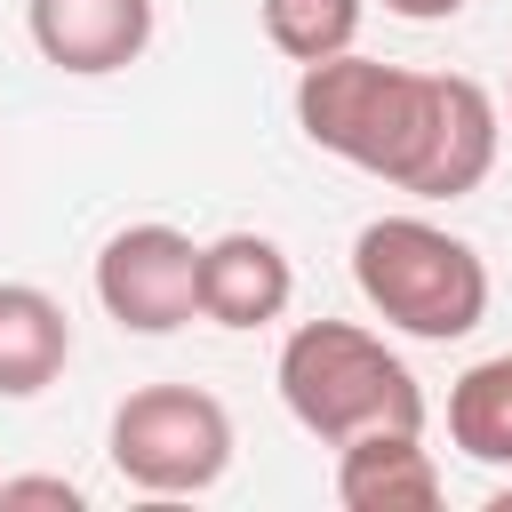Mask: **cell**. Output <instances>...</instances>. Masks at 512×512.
Masks as SVG:
<instances>
[{
    "instance_id": "obj_7",
    "label": "cell",
    "mask_w": 512,
    "mask_h": 512,
    "mask_svg": "<svg viewBox=\"0 0 512 512\" xmlns=\"http://www.w3.org/2000/svg\"><path fill=\"white\" fill-rule=\"evenodd\" d=\"M152 24H160L152 0H24V32H32L40 64H56L72 80L128 72L152 48Z\"/></svg>"
},
{
    "instance_id": "obj_15",
    "label": "cell",
    "mask_w": 512,
    "mask_h": 512,
    "mask_svg": "<svg viewBox=\"0 0 512 512\" xmlns=\"http://www.w3.org/2000/svg\"><path fill=\"white\" fill-rule=\"evenodd\" d=\"M488 512H512V488H496V496H488Z\"/></svg>"
},
{
    "instance_id": "obj_2",
    "label": "cell",
    "mask_w": 512,
    "mask_h": 512,
    "mask_svg": "<svg viewBox=\"0 0 512 512\" xmlns=\"http://www.w3.org/2000/svg\"><path fill=\"white\" fill-rule=\"evenodd\" d=\"M296 128L312 152H328L360 176H384L400 192V176L416 168L424 128H432V72H408V64H384L360 48L296 64Z\"/></svg>"
},
{
    "instance_id": "obj_3",
    "label": "cell",
    "mask_w": 512,
    "mask_h": 512,
    "mask_svg": "<svg viewBox=\"0 0 512 512\" xmlns=\"http://www.w3.org/2000/svg\"><path fill=\"white\" fill-rule=\"evenodd\" d=\"M352 280L368 312L400 336L456 344L488 320V264L472 240H456L432 216H376L352 240Z\"/></svg>"
},
{
    "instance_id": "obj_14",
    "label": "cell",
    "mask_w": 512,
    "mask_h": 512,
    "mask_svg": "<svg viewBox=\"0 0 512 512\" xmlns=\"http://www.w3.org/2000/svg\"><path fill=\"white\" fill-rule=\"evenodd\" d=\"M384 8H392V16H408V24H448L464 0H384Z\"/></svg>"
},
{
    "instance_id": "obj_5",
    "label": "cell",
    "mask_w": 512,
    "mask_h": 512,
    "mask_svg": "<svg viewBox=\"0 0 512 512\" xmlns=\"http://www.w3.org/2000/svg\"><path fill=\"white\" fill-rule=\"evenodd\" d=\"M96 304L128 336H168L200 320V240L176 224H120L96 248Z\"/></svg>"
},
{
    "instance_id": "obj_16",
    "label": "cell",
    "mask_w": 512,
    "mask_h": 512,
    "mask_svg": "<svg viewBox=\"0 0 512 512\" xmlns=\"http://www.w3.org/2000/svg\"><path fill=\"white\" fill-rule=\"evenodd\" d=\"M504 112H512V88H504Z\"/></svg>"
},
{
    "instance_id": "obj_13",
    "label": "cell",
    "mask_w": 512,
    "mask_h": 512,
    "mask_svg": "<svg viewBox=\"0 0 512 512\" xmlns=\"http://www.w3.org/2000/svg\"><path fill=\"white\" fill-rule=\"evenodd\" d=\"M0 504H64V512H80L88 496L64 472H24V480H0Z\"/></svg>"
},
{
    "instance_id": "obj_4",
    "label": "cell",
    "mask_w": 512,
    "mask_h": 512,
    "mask_svg": "<svg viewBox=\"0 0 512 512\" xmlns=\"http://www.w3.org/2000/svg\"><path fill=\"white\" fill-rule=\"evenodd\" d=\"M112 472L144 496H200L232 464V408L200 384H136L112 408Z\"/></svg>"
},
{
    "instance_id": "obj_8",
    "label": "cell",
    "mask_w": 512,
    "mask_h": 512,
    "mask_svg": "<svg viewBox=\"0 0 512 512\" xmlns=\"http://www.w3.org/2000/svg\"><path fill=\"white\" fill-rule=\"evenodd\" d=\"M296 304V264L272 232H216L200 240V320L216 328H272Z\"/></svg>"
},
{
    "instance_id": "obj_11",
    "label": "cell",
    "mask_w": 512,
    "mask_h": 512,
    "mask_svg": "<svg viewBox=\"0 0 512 512\" xmlns=\"http://www.w3.org/2000/svg\"><path fill=\"white\" fill-rule=\"evenodd\" d=\"M448 440H456L472 464L512 472V352L472 360V368L448 384Z\"/></svg>"
},
{
    "instance_id": "obj_9",
    "label": "cell",
    "mask_w": 512,
    "mask_h": 512,
    "mask_svg": "<svg viewBox=\"0 0 512 512\" xmlns=\"http://www.w3.org/2000/svg\"><path fill=\"white\" fill-rule=\"evenodd\" d=\"M336 504L344 512H432L440 464L424 432H360L336 448Z\"/></svg>"
},
{
    "instance_id": "obj_6",
    "label": "cell",
    "mask_w": 512,
    "mask_h": 512,
    "mask_svg": "<svg viewBox=\"0 0 512 512\" xmlns=\"http://www.w3.org/2000/svg\"><path fill=\"white\" fill-rule=\"evenodd\" d=\"M496 136H504V104L472 72H432V128H424V152L400 176V192H416V200L480 192L496 168Z\"/></svg>"
},
{
    "instance_id": "obj_1",
    "label": "cell",
    "mask_w": 512,
    "mask_h": 512,
    "mask_svg": "<svg viewBox=\"0 0 512 512\" xmlns=\"http://www.w3.org/2000/svg\"><path fill=\"white\" fill-rule=\"evenodd\" d=\"M272 384L320 448H344L360 432H424L416 368L384 336H368L360 320H296Z\"/></svg>"
},
{
    "instance_id": "obj_12",
    "label": "cell",
    "mask_w": 512,
    "mask_h": 512,
    "mask_svg": "<svg viewBox=\"0 0 512 512\" xmlns=\"http://www.w3.org/2000/svg\"><path fill=\"white\" fill-rule=\"evenodd\" d=\"M256 8H264V40L288 64L344 56L360 40V16H368V0H256Z\"/></svg>"
},
{
    "instance_id": "obj_10",
    "label": "cell",
    "mask_w": 512,
    "mask_h": 512,
    "mask_svg": "<svg viewBox=\"0 0 512 512\" xmlns=\"http://www.w3.org/2000/svg\"><path fill=\"white\" fill-rule=\"evenodd\" d=\"M72 360V320L48 288L0 280V400H40Z\"/></svg>"
}]
</instances>
